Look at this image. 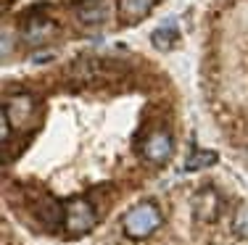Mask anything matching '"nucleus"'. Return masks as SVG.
Instances as JSON below:
<instances>
[{"instance_id":"f257e3e1","label":"nucleus","mask_w":248,"mask_h":245,"mask_svg":"<svg viewBox=\"0 0 248 245\" xmlns=\"http://www.w3.org/2000/svg\"><path fill=\"white\" fill-rule=\"evenodd\" d=\"M161 224H164L161 208H158L153 201L138 203V206H132L122 216V232L129 237V240H145V237H151Z\"/></svg>"},{"instance_id":"f03ea898","label":"nucleus","mask_w":248,"mask_h":245,"mask_svg":"<svg viewBox=\"0 0 248 245\" xmlns=\"http://www.w3.org/2000/svg\"><path fill=\"white\" fill-rule=\"evenodd\" d=\"M63 224L72 235H87V232L95 230L98 224V214L93 208V203L87 201H72L63 208Z\"/></svg>"},{"instance_id":"7ed1b4c3","label":"nucleus","mask_w":248,"mask_h":245,"mask_svg":"<svg viewBox=\"0 0 248 245\" xmlns=\"http://www.w3.org/2000/svg\"><path fill=\"white\" fill-rule=\"evenodd\" d=\"M140 153H143V159L148 161V163H153V166H161V163H167L174 156V137L169 135L167 130L151 132V135L145 137Z\"/></svg>"},{"instance_id":"20e7f679","label":"nucleus","mask_w":248,"mask_h":245,"mask_svg":"<svg viewBox=\"0 0 248 245\" xmlns=\"http://www.w3.org/2000/svg\"><path fill=\"white\" fill-rule=\"evenodd\" d=\"M74 14L82 27H100L108 19V5H106V0H82Z\"/></svg>"},{"instance_id":"39448f33","label":"nucleus","mask_w":248,"mask_h":245,"mask_svg":"<svg viewBox=\"0 0 248 245\" xmlns=\"http://www.w3.org/2000/svg\"><path fill=\"white\" fill-rule=\"evenodd\" d=\"M156 3H158V0H119L116 8H119L122 24H129V27L140 24V21H143L145 16L156 8Z\"/></svg>"},{"instance_id":"423d86ee","label":"nucleus","mask_w":248,"mask_h":245,"mask_svg":"<svg viewBox=\"0 0 248 245\" xmlns=\"http://www.w3.org/2000/svg\"><path fill=\"white\" fill-rule=\"evenodd\" d=\"M219 195L214 190H201L196 198H193V214H196L198 221H217L219 216Z\"/></svg>"},{"instance_id":"0eeeda50","label":"nucleus","mask_w":248,"mask_h":245,"mask_svg":"<svg viewBox=\"0 0 248 245\" xmlns=\"http://www.w3.org/2000/svg\"><path fill=\"white\" fill-rule=\"evenodd\" d=\"M34 111V103L32 98L27 95H16V98H8V101L3 103V119L11 121V127H19L24 119H29Z\"/></svg>"},{"instance_id":"6e6552de","label":"nucleus","mask_w":248,"mask_h":245,"mask_svg":"<svg viewBox=\"0 0 248 245\" xmlns=\"http://www.w3.org/2000/svg\"><path fill=\"white\" fill-rule=\"evenodd\" d=\"M56 34V24L48 19H32L24 24V32H21V37H24L27 45H43L48 43V40Z\"/></svg>"},{"instance_id":"1a4fd4ad","label":"nucleus","mask_w":248,"mask_h":245,"mask_svg":"<svg viewBox=\"0 0 248 245\" xmlns=\"http://www.w3.org/2000/svg\"><path fill=\"white\" fill-rule=\"evenodd\" d=\"M177 40H180V32H177L174 21L161 24L158 29H153V34H151V43H153V48H156V50H172L177 45Z\"/></svg>"},{"instance_id":"9d476101","label":"nucleus","mask_w":248,"mask_h":245,"mask_svg":"<svg viewBox=\"0 0 248 245\" xmlns=\"http://www.w3.org/2000/svg\"><path fill=\"white\" fill-rule=\"evenodd\" d=\"M211 163H217V153L214 150H196V153L190 156V159L185 161V172H201V169L211 166Z\"/></svg>"},{"instance_id":"9b49d317","label":"nucleus","mask_w":248,"mask_h":245,"mask_svg":"<svg viewBox=\"0 0 248 245\" xmlns=\"http://www.w3.org/2000/svg\"><path fill=\"white\" fill-rule=\"evenodd\" d=\"M235 237L240 240H248V206H238L232 214V224H230Z\"/></svg>"}]
</instances>
